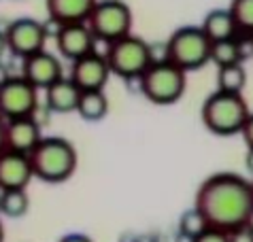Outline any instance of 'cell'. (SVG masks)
I'll return each instance as SVG.
<instances>
[{
	"instance_id": "obj_28",
	"label": "cell",
	"mask_w": 253,
	"mask_h": 242,
	"mask_svg": "<svg viewBox=\"0 0 253 242\" xmlns=\"http://www.w3.org/2000/svg\"><path fill=\"white\" fill-rule=\"evenodd\" d=\"M58 242H94V240L85 236V234H66V236H62Z\"/></svg>"
},
{
	"instance_id": "obj_30",
	"label": "cell",
	"mask_w": 253,
	"mask_h": 242,
	"mask_svg": "<svg viewBox=\"0 0 253 242\" xmlns=\"http://www.w3.org/2000/svg\"><path fill=\"white\" fill-rule=\"evenodd\" d=\"M245 168L253 174V149H247V155H245Z\"/></svg>"
},
{
	"instance_id": "obj_4",
	"label": "cell",
	"mask_w": 253,
	"mask_h": 242,
	"mask_svg": "<svg viewBox=\"0 0 253 242\" xmlns=\"http://www.w3.org/2000/svg\"><path fill=\"white\" fill-rule=\"evenodd\" d=\"M187 73L172 62H156L138 77V85L143 96L158 106H168L181 100L185 94Z\"/></svg>"
},
{
	"instance_id": "obj_26",
	"label": "cell",
	"mask_w": 253,
	"mask_h": 242,
	"mask_svg": "<svg viewBox=\"0 0 253 242\" xmlns=\"http://www.w3.org/2000/svg\"><path fill=\"white\" fill-rule=\"evenodd\" d=\"M228 238H230V242H253V232L243 225L234 232H228Z\"/></svg>"
},
{
	"instance_id": "obj_9",
	"label": "cell",
	"mask_w": 253,
	"mask_h": 242,
	"mask_svg": "<svg viewBox=\"0 0 253 242\" xmlns=\"http://www.w3.org/2000/svg\"><path fill=\"white\" fill-rule=\"evenodd\" d=\"M6 49L15 55V58H28L32 53H39L45 49L47 42V28L39 19L32 17H19L11 21L4 30Z\"/></svg>"
},
{
	"instance_id": "obj_29",
	"label": "cell",
	"mask_w": 253,
	"mask_h": 242,
	"mask_svg": "<svg viewBox=\"0 0 253 242\" xmlns=\"http://www.w3.org/2000/svg\"><path fill=\"white\" fill-rule=\"evenodd\" d=\"M11 70H9V66H6V64L2 62V60H0V85H4L6 81H9L11 79Z\"/></svg>"
},
{
	"instance_id": "obj_16",
	"label": "cell",
	"mask_w": 253,
	"mask_h": 242,
	"mask_svg": "<svg viewBox=\"0 0 253 242\" xmlns=\"http://www.w3.org/2000/svg\"><path fill=\"white\" fill-rule=\"evenodd\" d=\"M79 96L81 89L77 85L62 77L55 83H51L45 89V104L51 113H58V115H66V113H75L77 104H79Z\"/></svg>"
},
{
	"instance_id": "obj_24",
	"label": "cell",
	"mask_w": 253,
	"mask_h": 242,
	"mask_svg": "<svg viewBox=\"0 0 253 242\" xmlns=\"http://www.w3.org/2000/svg\"><path fill=\"white\" fill-rule=\"evenodd\" d=\"M234 45L238 49V58L245 64L247 60H253V32L238 30L234 34Z\"/></svg>"
},
{
	"instance_id": "obj_32",
	"label": "cell",
	"mask_w": 253,
	"mask_h": 242,
	"mask_svg": "<svg viewBox=\"0 0 253 242\" xmlns=\"http://www.w3.org/2000/svg\"><path fill=\"white\" fill-rule=\"evenodd\" d=\"M4 149V119L0 117V151Z\"/></svg>"
},
{
	"instance_id": "obj_18",
	"label": "cell",
	"mask_w": 253,
	"mask_h": 242,
	"mask_svg": "<svg viewBox=\"0 0 253 242\" xmlns=\"http://www.w3.org/2000/svg\"><path fill=\"white\" fill-rule=\"evenodd\" d=\"M77 113H79L81 119L89 121V123L102 121L109 113V98L104 96V89L81 91L79 104H77Z\"/></svg>"
},
{
	"instance_id": "obj_3",
	"label": "cell",
	"mask_w": 253,
	"mask_h": 242,
	"mask_svg": "<svg viewBox=\"0 0 253 242\" xmlns=\"http://www.w3.org/2000/svg\"><path fill=\"white\" fill-rule=\"evenodd\" d=\"M249 113V104L243 94L215 89L202 104V123L217 136H232L241 134Z\"/></svg>"
},
{
	"instance_id": "obj_36",
	"label": "cell",
	"mask_w": 253,
	"mask_h": 242,
	"mask_svg": "<svg viewBox=\"0 0 253 242\" xmlns=\"http://www.w3.org/2000/svg\"><path fill=\"white\" fill-rule=\"evenodd\" d=\"M251 185H253V181H251Z\"/></svg>"
},
{
	"instance_id": "obj_5",
	"label": "cell",
	"mask_w": 253,
	"mask_h": 242,
	"mask_svg": "<svg viewBox=\"0 0 253 242\" xmlns=\"http://www.w3.org/2000/svg\"><path fill=\"white\" fill-rule=\"evenodd\" d=\"M104 60L111 68V75H117L119 79L126 81H138V77L151 64L149 42L134 34H128V37L107 45Z\"/></svg>"
},
{
	"instance_id": "obj_2",
	"label": "cell",
	"mask_w": 253,
	"mask_h": 242,
	"mask_svg": "<svg viewBox=\"0 0 253 242\" xmlns=\"http://www.w3.org/2000/svg\"><path fill=\"white\" fill-rule=\"evenodd\" d=\"M34 179L45 183H64L75 174L79 155L70 140L62 136H45L28 153Z\"/></svg>"
},
{
	"instance_id": "obj_21",
	"label": "cell",
	"mask_w": 253,
	"mask_h": 242,
	"mask_svg": "<svg viewBox=\"0 0 253 242\" xmlns=\"http://www.w3.org/2000/svg\"><path fill=\"white\" fill-rule=\"evenodd\" d=\"M211 62L217 64V68L230 66V64H243L238 58V49L234 45V39L211 42Z\"/></svg>"
},
{
	"instance_id": "obj_35",
	"label": "cell",
	"mask_w": 253,
	"mask_h": 242,
	"mask_svg": "<svg viewBox=\"0 0 253 242\" xmlns=\"http://www.w3.org/2000/svg\"><path fill=\"white\" fill-rule=\"evenodd\" d=\"M0 198H2V191H0Z\"/></svg>"
},
{
	"instance_id": "obj_7",
	"label": "cell",
	"mask_w": 253,
	"mask_h": 242,
	"mask_svg": "<svg viewBox=\"0 0 253 242\" xmlns=\"http://www.w3.org/2000/svg\"><path fill=\"white\" fill-rule=\"evenodd\" d=\"M85 24L96 40L111 45L132 34V11L122 0H98Z\"/></svg>"
},
{
	"instance_id": "obj_27",
	"label": "cell",
	"mask_w": 253,
	"mask_h": 242,
	"mask_svg": "<svg viewBox=\"0 0 253 242\" xmlns=\"http://www.w3.org/2000/svg\"><path fill=\"white\" fill-rule=\"evenodd\" d=\"M241 136L245 140V145H247V149H253V113H249L247 121H245V125L241 130Z\"/></svg>"
},
{
	"instance_id": "obj_8",
	"label": "cell",
	"mask_w": 253,
	"mask_h": 242,
	"mask_svg": "<svg viewBox=\"0 0 253 242\" xmlns=\"http://www.w3.org/2000/svg\"><path fill=\"white\" fill-rule=\"evenodd\" d=\"M39 109V89L30 85L22 75L11 77L0 85V117L4 121L19 117H34Z\"/></svg>"
},
{
	"instance_id": "obj_19",
	"label": "cell",
	"mask_w": 253,
	"mask_h": 242,
	"mask_svg": "<svg viewBox=\"0 0 253 242\" xmlns=\"http://www.w3.org/2000/svg\"><path fill=\"white\" fill-rule=\"evenodd\" d=\"M247 85V70L245 64H230L217 70V89L230 91V94H243Z\"/></svg>"
},
{
	"instance_id": "obj_33",
	"label": "cell",
	"mask_w": 253,
	"mask_h": 242,
	"mask_svg": "<svg viewBox=\"0 0 253 242\" xmlns=\"http://www.w3.org/2000/svg\"><path fill=\"white\" fill-rule=\"evenodd\" d=\"M245 227H249V230L253 232V210L249 212V217H247V223H245Z\"/></svg>"
},
{
	"instance_id": "obj_14",
	"label": "cell",
	"mask_w": 253,
	"mask_h": 242,
	"mask_svg": "<svg viewBox=\"0 0 253 242\" xmlns=\"http://www.w3.org/2000/svg\"><path fill=\"white\" fill-rule=\"evenodd\" d=\"M43 138L41 125L34 117H19L4 121V149L28 155Z\"/></svg>"
},
{
	"instance_id": "obj_1",
	"label": "cell",
	"mask_w": 253,
	"mask_h": 242,
	"mask_svg": "<svg viewBox=\"0 0 253 242\" xmlns=\"http://www.w3.org/2000/svg\"><path fill=\"white\" fill-rule=\"evenodd\" d=\"M194 208L205 217L209 227L234 232L247 223L253 210V185L234 172L211 174L196 189Z\"/></svg>"
},
{
	"instance_id": "obj_13",
	"label": "cell",
	"mask_w": 253,
	"mask_h": 242,
	"mask_svg": "<svg viewBox=\"0 0 253 242\" xmlns=\"http://www.w3.org/2000/svg\"><path fill=\"white\" fill-rule=\"evenodd\" d=\"M34 179L28 155L15 153L9 149L0 151V191L26 189Z\"/></svg>"
},
{
	"instance_id": "obj_11",
	"label": "cell",
	"mask_w": 253,
	"mask_h": 242,
	"mask_svg": "<svg viewBox=\"0 0 253 242\" xmlns=\"http://www.w3.org/2000/svg\"><path fill=\"white\" fill-rule=\"evenodd\" d=\"M96 39L92 30L87 28V24H64L58 26L55 30V47L62 53V58H66L70 62L83 58L87 53L96 51Z\"/></svg>"
},
{
	"instance_id": "obj_10",
	"label": "cell",
	"mask_w": 253,
	"mask_h": 242,
	"mask_svg": "<svg viewBox=\"0 0 253 242\" xmlns=\"http://www.w3.org/2000/svg\"><path fill=\"white\" fill-rule=\"evenodd\" d=\"M111 77V68L107 60H104V53H87L83 58L75 60L70 64V77L81 91H96V89H104V85L109 83Z\"/></svg>"
},
{
	"instance_id": "obj_17",
	"label": "cell",
	"mask_w": 253,
	"mask_h": 242,
	"mask_svg": "<svg viewBox=\"0 0 253 242\" xmlns=\"http://www.w3.org/2000/svg\"><path fill=\"white\" fill-rule=\"evenodd\" d=\"M200 30L207 34V39L211 42H217V40L234 39L238 28H236L234 19H232L228 9H213L211 13H207V17H205V21H202Z\"/></svg>"
},
{
	"instance_id": "obj_15",
	"label": "cell",
	"mask_w": 253,
	"mask_h": 242,
	"mask_svg": "<svg viewBox=\"0 0 253 242\" xmlns=\"http://www.w3.org/2000/svg\"><path fill=\"white\" fill-rule=\"evenodd\" d=\"M98 0H45L47 15L55 26L87 21Z\"/></svg>"
},
{
	"instance_id": "obj_34",
	"label": "cell",
	"mask_w": 253,
	"mask_h": 242,
	"mask_svg": "<svg viewBox=\"0 0 253 242\" xmlns=\"http://www.w3.org/2000/svg\"><path fill=\"white\" fill-rule=\"evenodd\" d=\"M0 242H4V227H2V223H0Z\"/></svg>"
},
{
	"instance_id": "obj_20",
	"label": "cell",
	"mask_w": 253,
	"mask_h": 242,
	"mask_svg": "<svg viewBox=\"0 0 253 242\" xmlns=\"http://www.w3.org/2000/svg\"><path fill=\"white\" fill-rule=\"evenodd\" d=\"M28 208H30V198H28L26 189L2 191V198H0V215L9 217V219H19L26 215Z\"/></svg>"
},
{
	"instance_id": "obj_31",
	"label": "cell",
	"mask_w": 253,
	"mask_h": 242,
	"mask_svg": "<svg viewBox=\"0 0 253 242\" xmlns=\"http://www.w3.org/2000/svg\"><path fill=\"white\" fill-rule=\"evenodd\" d=\"M9 51L6 49V39H4V32H0V60H2V55Z\"/></svg>"
},
{
	"instance_id": "obj_25",
	"label": "cell",
	"mask_w": 253,
	"mask_h": 242,
	"mask_svg": "<svg viewBox=\"0 0 253 242\" xmlns=\"http://www.w3.org/2000/svg\"><path fill=\"white\" fill-rule=\"evenodd\" d=\"M189 242H230V238H228V232L217 230V227H207L205 232L198 234V236Z\"/></svg>"
},
{
	"instance_id": "obj_23",
	"label": "cell",
	"mask_w": 253,
	"mask_h": 242,
	"mask_svg": "<svg viewBox=\"0 0 253 242\" xmlns=\"http://www.w3.org/2000/svg\"><path fill=\"white\" fill-rule=\"evenodd\" d=\"M207 221H205V217L200 215L198 210L194 208H187L183 215H181V219H179V234L183 236L185 240H194L198 234H202L207 230Z\"/></svg>"
},
{
	"instance_id": "obj_22",
	"label": "cell",
	"mask_w": 253,
	"mask_h": 242,
	"mask_svg": "<svg viewBox=\"0 0 253 242\" xmlns=\"http://www.w3.org/2000/svg\"><path fill=\"white\" fill-rule=\"evenodd\" d=\"M228 11L238 30L253 32V0H230Z\"/></svg>"
},
{
	"instance_id": "obj_12",
	"label": "cell",
	"mask_w": 253,
	"mask_h": 242,
	"mask_svg": "<svg viewBox=\"0 0 253 242\" xmlns=\"http://www.w3.org/2000/svg\"><path fill=\"white\" fill-rule=\"evenodd\" d=\"M22 77L37 89H47L51 83L62 79V62L58 55L43 49L22 60Z\"/></svg>"
},
{
	"instance_id": "obj_6",
	"label": "cell",
	"mask_w": 253,
	"mask_h": 242,
	"mask_svg": "<svg viewBox=\"0 0 253 242\" xmlns=\"http://www.w3.org/2000/svg\"><path fill=\"white\" fill-rule=\"evenodd\" d=\"M168 62L177 64L181 70H198L211 62V40L200 26H183L166 40Z\"/></svg>"
}]
</instances>
